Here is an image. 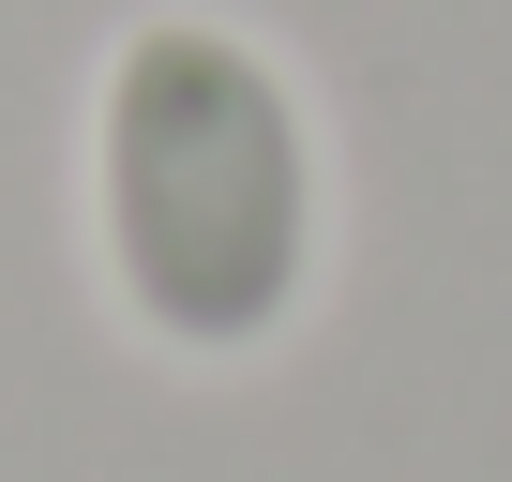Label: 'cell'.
Listing matches in <instances>:
<instances>
[{
    "label": "cell",
    "instance_id": "1",
    "mask_svg": "<svg viewBox=\"0 0 512 482\" xmlns=\"http://www.w3.org/2000/svg\"><path fill=\"white\" fill-rule=\"evenodd\" d=\"M91 272L136 347L226 377L272 362L332 272V136L272 31L166 16L106 31L91 61Z\"/></svg>",
    "mask_w": 512,
    "mask_h": 482
}]
</instances>
